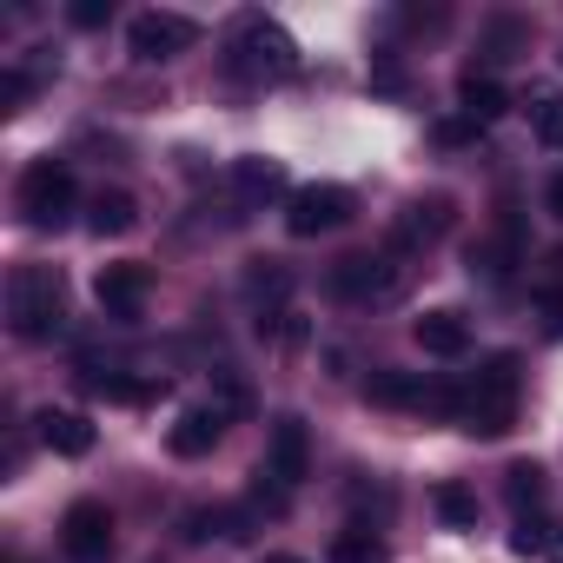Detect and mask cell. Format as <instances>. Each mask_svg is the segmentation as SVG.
<instances>
[{"mask_svg":"<svg viewBox=\"0 0 563 563\" xmlns=\"http://www.w3.org/2000/svg\"><path fill=\"white\" fill-rule=\"evenodd\" d=\"M517 391H523V358L490 352L464 385V431L471 438H504L517 424Z\"/></svg>","mask_w":563,"mask_h":563,"instance_id":"cell-1","label":"cell"},{"mask_svg":"<svg viewBox=\"0 0 563 563\" xmlns=\"http://www.w3.org/2000/svg\"><path fill=\"white\" fill-rule=\"evenodd\" d=\"M67 319V278L54 265H14L8 278V325L14 339H54Z\"/></svg>","mask_w":563,"mask_h":563,"instance_id":"cell-2","label":"cell"},{"mask_svg":"<svg viewBox=\"0 0 563 563\" xmlns=\"http://www.w3.org/2000/svg\"><path fill=\"white\" fill-rule=\"evenodd\" d=\"M225 67L239 80H286V74H299V41L278 27V21H265V14H245L239 34H232Z\"/></svg>","mask_w":563,"mask_h":563,"instance_id":"cell-3","label":"cell"},{"mask_svg":"<svg viewBox=\"0 0 563 563\" xmlns=\"http://www.w3.org/2000/svg\"><path fill=\"white\" fill-rule=\"evenodd\" d=\"M74 199H80V186H74V166L67 159H34L27 173H21V186H14V206H21V219L34 225V232H60L67 225V212H74Z\"/></svg>","mask_w":563,"mask_h":563,"instance_id":"cell-4","label":"cell"},{"mask_svg":"<svg viewBox=\"0 0 563 563\" xmlns=\"http://www.w3.org/2000/svg\"><path fill=\"white\" fill-rule=\"evenodd\" d=\"M332 292L352 299V306H385V299L405 292V265H398L391 245H385L378 258H339V265H332Z\"/></svg>","mask_w":563,"mask_h":563,"instance_id":"cell-5","label":"cell"},{"mask_svg":"<svg viewBox=\"0 0 563 563\" xmlns=\"http://www.w3.org/2000/svg\"><path fill=\"white\" fill-rule=\"evenodd\" d=\"M352 219V192L345 186H299L292 199H286V232L292 239H319V232H339Z\"/></svg>","mask_w":563,"mask_h":563,"instance_id":"cell-6","label":"cell"},{"mask_svg":"<svg viewBox=\"0 0 563 563\" xmlns=\"http://www.w3.org/2000/svg\"><path fill=\"white\" fill-rule=\"evenodd\" d=\"M60 550H67V563H107V556H113V510L93 504V497L67 504V517H60Z\"/></svg>","mask_w":563,"mask_h":563,"instance_id":"cell-7","label":"cell"},{"mask_svg":"<svg viewBox=\"0 0 563 563\" xmlns=\"http://www.w3.org/2000/svg\"><path fill=\"white\" fill-rule=\"evenodd\" d=\"M192 41H199V21L166 14V8L133 14V21H126V47H133V60H173V54H186Z\"/></svg>","mask_w":563,"mask_h":563,"instance_id":"cell-8","label":"cell"},{"mask_svg":"<svg viewBox=\"0 0 563 563\" xmlns=\"http://www.w3.org/2000/svg\"><path fill=\"white\" fill-rule=\"evenodd\" d=\"M146 292H153V272L140 258H113V265L93 272V299H100L107 319H140L146 312Z\"/></svg>","mask_w":563,"mask_h":563,"instance_id":"cell-9","label":"cell"},{"mask_svg":"<svg viewBox=\"0 0 563 563\" xmlns=\"http://www.w3.org/2000/svg\"><path fill=\"white\" fill-rule=\"evenodd\" d=\"M457 225V206L444 199V192H431V199H411L405 212H398V225H391V252L398 258H411V252H431L444 232Z\"/></svg>","mask_w":563,"mask_h":563,"instance_id":"cell-10","label":"cell"},{"mask_svg":"<svg viewBox=\"0 0 563 563\" xmlns=\"http://www.w3.org/2000/svg\"><path fill=\"white\" fill-rule=\"evenodd\" d=\"M265 477H278V484H306V471H312V438H306V418H272V438H265V464H258Z\"/></svg>","mask_w":563,"mask_h":563,"instance_id":"cell-11","label":"cell"},{"mask_svg":"<svg viewBox=\"0 0 563 563\" xmlns=\"http://www.w3.org/2000/svg\"><path fill=\"white\" fill-rule=\"evenodd\" d=\"M411 339H418L424 358H464V352H471V319H464L457 306H438V312H424V319L411 325Z\"/></svg>","mask_w":563,"mask_h":563,"instance_id":"cell-12","label":"cell"},{"mask_svg":"<svg viewBox=\"0 0 563 563\" xmlns=\"http://www.w3.org/2000/svg\"><path fill=\"white\" fill-rule=\"evenodd\" d=\"M232 186H239V199H245V206H272V199H292V192H299V186L286 179V166L265 159V153L232 159Z\"/></svg>","mask_w":563,"mask_h":563,"instance_id":"cell-13","label":"cell"},{"mask_svg":"<svg viewBox=\"0 0 563 563\" xmlns=\"http://www.w3.org/2000/svg\"><path fill=\"white\" fill-rule=\"evenodd\" d=\"M219 438H225V411H219V405H192V411H179V418H173L166 451H173V457H206Z\"/></svg>","mask_w":563,"mask_h":563,"instance_id":"cell-14","label":"cell"},{"mask_svg":"<svg viewBox=\"0 0 563 563\" xmlns=\"http://www.w3.org/2000/svg\"><path fill=\"white\" fill-rule=\"evenodd\" d=\"M34 424H41V444H47L54 457H87V451H93V424H87L80 411H54V405H47Z\"/></svg>","mask_w":563,"mask_h":563,"instance_id":"cell-15","label":"cell"},{"mask_svg":"<svg viewBox=\"0 0 563 563\" xmlns=\"http://www.w3.org/2000/svg\"><path fill=\"white\" fill-rule=\"evenodd\" d=\"M504 497H510L517 517H543V504H550V471H543L537 457H517V464L504 471Z\"/></svg>","mask_w":563,"mask_h":563,"instance_id":"cell-16","label":"cell"},{"mask_svg":"<svg viewBox=\"0 0 563 563\" xmlns=\"http://www.w3.org/2000/svg\"><path fill=\"white\" fill-rule=\"evenodd\" d=\"M365 398H372V405H385V411H418L424 378H418V372H398V365H378V372L365 378Z\"/></svg>","mask_w":563,"mask_h":563,"instance_id":"cell-17","label":"cell"},{"mask_svg":"<svg viewBox=\"0 0 563 563\" xmlns=\"http://www.w3.org/2000/svg\"><path fill=\"white\" fill-rule=\"evenodd\" d=\"M133 225H140L133 192H93V206H87V232L93 239H126Z\"/></svg>","mask_w":563,"mask_h":563,"instance_id":"cell-18","label":"cell"},{"mask_svg":"<svg viewBox=\"0 0 563 563\" xmlns=\"http://www.w3.org/2000/svg\"><path fill=\"white\" fill-rule=\"evenodd\" d=\"M325 563H391V550H385V537H378L372 523H345V530L325 543Z\"/></svg>","mask_w":563,"mask_h":563,"instance_id":"cell-19","label":"cell"},{"mask_svg":"<svg viewBox=\"0 0 563 563\" xmlns=\"http://www.w3.org/2000/svg\"><path fill=\"white\" fill-rule=\"evenodd\" d=\"M457 100H464V120H471V126H490V120L510 107V100H504V87H497L490 74H477V67L457 80Z\"/></svg>","mask_w":563,"mask_h":563,"instance_id":"cell-20","label":"cell"},{"mask_svg":"<svg viewBox=\"0 0 563 563\" xmlns=\"http://www.w3.org/2000/svg\"><path fill=\"white\" fill-rule=\"evenodd\" d=\"M431 510H438L451 530H477V490L457 484V477H438V484H431Z\"/></svg>","mask_w":563,"mask_h":563,"instance_id":"cell-21","label":"cell"},{"mask_svg":"<svg viewBox=\"0 0 563 563\" xmlns=\"http://www.w3.org/2000/svg\"><path fill=\"white\" fill-rule=\"evenodd\" d=\"M292 292V265L286 258H252V272H245V299H286Z\"/></svg>","mask_w":563,"mask_h":563,"instance_id":"cell-22","label":"cell"},{"mask_svg":"<svg viewBox=\"0 0 563 563\" xmlns=\"http://www.w3.org/2000/svg\"><path fill=\"white\" fill-rule=\"evenodd\" d=\"M93 391L113 398V405H153L166 385H159V378H113V372H107V378H93Z\"/></svg>","mask_w":563,"mask_h":563,"instance_id":"cell-23","label":"cell"},{"mask_svg":"<svg viewBox=\"0 0 563 563\" xmlns=\"http://www.w3.org/2000/svg\"><path fill=\"white\" fill-rule=\"evenodd\" d=\"M530 133H537V146L563 153V93H543V100L530 107Z\"/></svg>","mask_w":563,"mask_h":563,"instance_id":"cell-24","label":"cell"},{"mask_svg":"<svg viewBox=\"0 0 563 563\" xmlns=\"http://www.w3.org/2000/svg\"><path fill=\"white\" fill-rule=\"evenodd\" d=\"M510 550H517V556H550V550H556V537H550V523H543V517H517Z\"/></svg>","mask_w":563,"mask_h":563,"instance_id":"cell-25","label":"cell"},{"mask_svg":"<svg viewBox=\"0 0 563 563\" xmlns=\"http://www.w3.org/2000/svg\"><path fill=\"white\" fill-rule=\"evenodd\" d=\"M219 411H225V418L252 411V391H245V378H239V372H219Z\"/></svg>","mask_w":563,"mask_h":563,"instance_id":"cell-26","label":"cell"},{"mask_svg":"<svg viewBox=\"0 0 563 563\" xmlns=\"http://www.w3.org/2000/svg\"><path fill=\"white\" fill-rule=\"evenodd\" d=\"M27 93H34V74H21V67L0 74V107H8V113H21V107H27Z\"/></svg>","mask_w":563,"mask_h":563,"instance_id":"cell-27","label":"cell"},{"mask_svg":"<svg viewBox=\"0 0 563 563\" xmlns=\"http://www.w3.org/2000/svg\"><path fill=\"white\" fill-rule=\"evenodd\" d=\"M537 319H543V339H563V286L537 292Z\"/></svg>","mask_w":563,"mask_h":563,"instance_id":"cell-28","label":"cell"},{"mask_svg":"<svg viewBox=\"0 0 563 563\" xmlns=\"http://www.w3.org/2000/svg\"><path fill=\"white\" fill-rule=\"evenodd\" d=\"M67 21H74V27H107V21H113V0H74Z\"/></svg>","mask_w":563,"mask_h":563,"instance_id":"cell-29","label":"cell"},{"mask_svg":"<svg viewBox=\"0 0 563 563\" xmlns=\"http://www.w3.org/2000/svg\"><path fill=\"white\" fill-rule=\"evenodd\" d=\"M543 206H550V212H556V219H563V173H556V179H550V192H543Z\"/></svg>","mask_w":563,"mask_h":563,"instance_id":"cell-30","label":"cell"},{"mask_svg":"<svg viewBox=\"0 0 563 563\" xmlns=\"http://www.w3.org/2000/svg\"><path fill=\"white\" fill-rule=\"evenodd\" d=\"M265 563H299V556H265Z\"/></svg>","mask_w":563,"mask_h":563,"instance_id":"cell-31","label":"cell"},{"mask_svg":"<svg viewBox=\"0 0 563 563\" xmlns=\"http://www.w3.org/2000/svg\"><path fill=\"white\" fill-rule=\"evenodd\" d=\"M14 563H21V556H14Z\"/></svg>","mask_w":563,"mask_h":563,"instance_id":"cell-32","label":"cell"}]
</instances>
